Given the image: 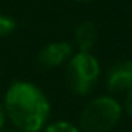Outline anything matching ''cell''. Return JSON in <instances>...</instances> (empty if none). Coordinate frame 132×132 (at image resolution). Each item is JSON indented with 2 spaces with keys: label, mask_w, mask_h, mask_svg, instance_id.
<instances>
[{
  "label": "cell",
  "mask_w": 132,
  "mask_h": 132,
  "mask_svg": "<svg viewBox=\"0 0 132 132\" xmlns=\"http://www.w3.org/2000/svg\"><path fill=\"white\" fill-rule=\"evenodd\" d=\"M75 44L79 47V52H89L97 42V29L92 22H84L75 29Z\"/></svg>",
  "instance_id": "cell-6"
},
{
  "label": "cell",
  "mask_w": 132,
  "mask_h": 132,
  "mask_svg": "<svg viewBox=\"0 0 132 132\" xmlns=\"http://www.w3.org/2000/svg\"><path fill=\"white\" fill-rule=\"evenodd\" d=\"M126 112L132 119V89L127 92V97H126Z\"/></svg>",
  "instance_id": "cell-9"
},
{
  "label": "cell",
  "mask_w": 132,
  "mask_h": 132,
  "mask_svg": "<svg viewBox=\"0 0 132 132\" xmlns=\"http://www.w3.org/2000/svg\"><path fill=\"white\" fill-rule=\"evenodd\" d=\"M107 89L110 95L129 92L132 89V62L130 60H120L110 67L107 74Z\"/></svg>",
  "instance_id": "cell-4"
},
{
  "label": "cell",
  "mask_w": 132,
  "mask_h": 132,
  "mask_svg": "<svg viewBox=\"0 0 132 132\" xmlns=\"http://www.w3.org/2000/svg\"><path fill=\"white\" fill-rule=\"evenodd\" d=\"M15 30V20L7 15H0V37H7Z\"/></svg>",
  "instance_id": "cell-8"
},
{
  "label": "cell",
  "mask_w": 132,
  "mask_h": 132,
  "mask_svg": "<svg viewBox=\"0 0 132 132\" xmlns=\"http://www.w3.org/2000/svg\"><path fill=\"white\" fill-rule=\"evenodd\" d=\"M0 132H22V130H19V129H2Z\"/></svg>",
  "instance_id": "cell-11"
},
{
  "label": "cell",
  "mask_w": 132,
  "mask_h": 132,
  "mask_svg": "<svg viewBox=\"0 0 132 132\" xmlns=\"http://www.w3.org/2000/svg\"><path fill=\"white\" fill-rule=\"evenodd\" d=\"M122 114L120 104L112 95L90 100L80 114V129L84 132H109L117 126Z\"/></svg>",
  "instance_id": "cell-3"
},
{
  "label": "cell",
  "mask_w": 132,
  "mask_h": 132,
  "mask_svg": "<svg viewBox=\"0 0 132 132\" xmlns=\"http://www.w3.org/2000/svg\"><path fill=\"white\" fill-rule=\"evenodd\" d=\"M3 107L13 127L22 132H39L50 114L47 95L30 82H13L5 94Z\"/></svg>",
  "instance_id": "cell-1"
},
{
  "label": "cell",
  "mask_w": 132,
  "mask_h": 132,
  "mask_svg": "<svg viewBox=\"0 0 132 132\" xmlns=\"http://www.w3.org/2000/svg\"><path fill=\"white\" fill-rule=\"evenodd\" d=\"M45 132H80V130H79L77 127L74 126V124L60 120V122H54V124H50V126L45 129Z\"/></svg>",
  "instance_id": "cell-7"
},
{
  "label": "cell",
  "mask_w": 132,
  "mask_h": 132,
  "mask_svg": "<svg viewBox=\"0 0 132 132\" xmlns=\"http://www.w3.org/2000/svg\"><path fill=\"white\" fill-rule=\"evenodd\" d=\"M72 57V45L69 42H54L45 45L39 52V64L44 69H54L62 65Z\"/></svg>",
  "instance_id": "cell-5"
},
{
  "label": "cell",
  "mask_w": 132,
  "mask_h": 132,
  "mask_svg": "<svg viewBox=\"0 0 132 132\" xmlns=\"http://www.w3.org/2000/svg\"><path fill=\"white\" fill-rule=\"evenodd\" d=\"M5 119H7V112H5V107H3V104L0 102V130L3 129V126H5Z\"/></svg>",
  "instance_id": "cell-10"
},
{
  "label": "cell",
  "mask_w": 132,
  "mask_h": 132,
  "mask_svg": "<svg viewBox=\"0 0 132 132\" xmlns=\"http://www.w3.org/2000/svg\"><path fill=\"white\" fill-rule=\"evenodd\" d=\"M100 77L99 60L90 52H79L69 59L65 82L74 95H89Z\"/></svg>",
  "instance_id": "cell-2"
}]
</instances>
